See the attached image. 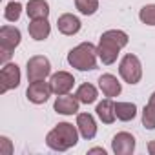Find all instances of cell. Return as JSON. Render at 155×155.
Instances as JSON below:
<instances>
[{"mask_svg": "<svg viewBox=\"0 0 155 155\" xmlns=\"http://www.w3.org/2000/svg\"><path fill=\"white\" fill-rule=\"evenodd\" d=\"M119 73H120L124 82H128L131 86L139 84L140 79H142V64H140L139 57L131 55V53L124 55L122 60H120V64H119Z\"/></svg>", "mask_w": 155, "mask_h": 155, "instance_id": "obj_5", "label": "cell"}, {"mask_svg": "<svg viewBox=\"0 0 155 155\" xmlns=\"http://www.w3.org/2000/svg\"><path fill=\"white\" fill-rule=\"evenodd\" d=\"M115 115L119 120L122 122H128V120H133L135 115H137V106L133 102H117L115 104Z\"/></svg>", "mask_w": 155, "mask_h": 155, "instance_id": "obj_18", "label": "cell"}, {"mask_svg": "<svg viewBox=\"0 0 155 155\" xmlns=\"http://www.w3.org/2000/svg\"><path fill=\"white\" fill-rule=\"evenodd\" d=\"M49 86H51V91L58 97V95H68L73 86H75V79L73 75L68 73V71H57L51 75L49 79Z\"/></svg>", "mask_w": 155, "mask_h": 155, "instance_id": "obj_8", "label": "cell"}, {"mask_svg": "<svg viewBox=\"0 0 155 155\" xmlns=\"http://www.w3.org/2000/svg\"><path fill=\"white\" fill-rule=\"evenodd\" d=\"M51 93H53V91H51V86H49V82H46V81L29 82V86H28V90H26V97H28V101L33 102V104H44V102L49 99Z\"/></svg>", "mask_w": 155, "mask_h": 155, "instance_id": "obj_9", "label": "cell"}, {"mask_svg": "<svg viewBox=\"0 0 155 155\" xmlns=\"http://www.w3.org/2000/svg\"><path fill=\"white\" fill-rule=\"evenodd\" d=\"M111 150L115 155H131L135 151V137L128 131H119L111 140Z\"/></svg>", "mask_w": 155, "mask_h": 155, "instance_id": "obj_10", "label": "cell"}, {"mask_svg": "<svg viewBox=\"0 0 155 155\" xmlns=\"http://www.w3.org/2000/svg\"><path fill=\"white\" fill-rule=\"evenodd\" d=\"M28 31H29V37L33 40H46L51 33V26L48 22V18H37V20H31L29 26H28Z\"/></svg>", "mask_w": 155, "mask_h": 155, "instance_id": "obj_15", "label": "cell"}, {"mask_svg": "<svg viewBox=\"0 0 155 155\" xmlns=\"http://www.w3.org/2000/svg\"><path fill=\"white\" fill-rule=\"evenodd\" d=\"M99 88H101V91H102L106 97H110V99L119 97L120 91H122V86H120L119 79H117L115 75H111V73H104V75L99 77Z\"/></svg>", "mask_w": 155, "mask_h": 155, "instance_id": "obj_14", "label": "cell"}, {"mask_svg": "<svg viewBox=\"0 0 155 155\" xmlns=\"http://www.w3.org/2000/svg\"><path fill=\"white\" fill-rule=\"evenodd\" d=\"M97 48L91 42H81L68 53V64L79 71H91L97 68Z\"/></svg>", "mask_w": 155, "mask_h": 155, "instance_id": "obj_3", "label": "cell"}, {"mask_svg": "<svg viewBox=\"0 0 155 155\" xmlns=\"http://www.w3.org/2000/svg\"><path fill=\"white\" fill-rule=\"evenodd\" d=\"M0 153H13V146H11V140L8 137H0Z\"/></svg>", "mask_w": 155, "mask_h": 155, "instance_id": "obj_24", "label": "cell"}, {"mask_svg": "<svg viewBox=\"0 0 155 155\" xmlns=\"http://www.w3.org/2000/svg\"><path fill=\"white\" fill-rule=\"evenodd\" d=\"M57 28H58V31H60L62 35L71 37V35H77V33L81 31L82 22L79 20V17H75V15H71V13H64V15L58 17Z\"/></svg>", "mask_w": 155, "mask_h": 155, "instance_id": "obj_13", "label": "cell"}, {"mask_svg": "<svg viewBox=\"0 0 155 155\" xmlns=\"http://www.w3.org/2000/svg\"><path fill=\"white\" fill-rule=\"evenodd\" d=\"M130 42L128 35L120 29H108L101 35V42L97 46V53L102 64L111 66L113 62H117V57L120 53L122 48H126Z\"/></svg>", "mask_w": 155, "mask_h": 155, "instance_id": "obj_1", "label": "cell"}, {"mask_svg": "<svg viewBox=\"0 0 155 155\" xmlns=\"http://www.w3.org/2000/svg\"><path fill=\"white\" fill-rule=\"evenodd\" d=\"M142 126L146 130H155V106L146 104L142 110Z\"/></svg>", "mask_w": 155, "mask_h": 155, "instance_id": "obj_23", "label": "cell"}, {"mask_svg": "<svg viewBox=\"0 0 155 155\" xmlns=\"http://www.w3.org/2000/svg\"><path fill=\"white\" fill-rule=\"evenodd\" d=\"M20 40H22V35H20L18 28H15V26L0 28V62H2V66L9 62V58L13 57V51L20 44Z\"/></svg>", "mask_w": 155, "mask_h": 155, "instance_id": "obj_4", "label": "cell"}, {"mask_svg": "<svg viewBox=\"0 0 155 155\" xmlns=\"http://www.w3.org/2000/svg\"><path fill=\"white\" fill-rule=\"evenodd\" d=\"M20 15H22V4L20 2H9L8 6H6V9H4V18L8 20V22H17L18 18H20Z\"/></svg>", "mask_w": 155, "mask_h": 155, "instance_id": "obj_21", "label": "cell"}, {"mask_svg": "<svg viewBox=\"0 0 155 155\" xmlns=\"http://www.w3.org/2000/svg\"><path fill=\"white\" fill-rule=\"evenodd\" d=\"M77 128L82 139L91 140L97 135V122L91 113H77Z\"/></svg>", "mask_w": 155, "mask_h": 155, "instance_id": "obj_12", "label": "cell"}, {"mask_svg": "<svg viewBox=\"0 0 155 155\" xmlns=\"http://www.w3.org/2000/svg\"><path fill=\"white\" fill-rule=\"evenodd\" d=\"M88 153H102V155H106V150L104 148H91V150H88Z\"/></svg>", "mask_w": 155, "mask_h": 155, "instance_id": "obj_26", "label": "cell"}, {"mask_svg": "<svg viewBox=\"0 0 155 155\" xmlns=\"http://www.w3.org/2000/svg\"><path fill=\"white\" fill-rule=\"evenodd\" d=\"M139 20L146 26H155V4H148L139 11Z\"/></svg>", "mask_w": 155, "mask_h": 155, "instance_id": "obj_22", "label": "cell"}, {"mask_svg": "<svg viewBox=\"0 0 155 155\" xmlns=\"http://www.w3.org/2000/svg\"><path fill=\"white\" fill-rule=\"evenodd\" d=\"M79 106H81V101L73 97V95H58L55 104H53V110L60 115H75L79 113Z\"/></svg>", "mask_w": 155, "mask_h": 155, "instance_id": "obj_11", "label": "cell"}, {"mask_svg": "<svg viewBox=\"0 0 155 155\" xmlns=\"http://www.w3.org/2000/svg\"><path fill=\"white\" fill-rule=\"evenodd\" d=\"M75 97L81 101V104H93L97 101V88L93 84H90V82L81 84L79 90H77V93H75Z\"/></svg>", "mask_w": 155, "mask_h": 155, "instance_id": "obj_19", "label": "cell"}, {"mask_svg": "<svg viewBox=\"0 0 155 155\" xmlns=\"http://www.w3.org/2000/svg\"><path fill=\"white\" fill-rule=\"evenodd\" d=\"M26 13L31 20L37 18H48L49 17V4L46 0H29L26 4Z\"/></svg>", "mask_w": 155, "mask_h": 155, "instance_id": "obj_16", "label": "cell"}, {"mask_svg": "<svg viewBox=\"0 0 155 155\" xmlns=\"http://www.w3.org/2000/svg\"><path fill=\"white\" fill-rule=\"evenodd\" d=\"M20 68L13 62H8L2 66L0 71V93H8L9 90H15L20 86Z\"/></svg>", "mask_w": 155, "mask_h": 155, "instance_id": "obj_7", "label": "cell"}, {"mask_svg": "<svg viewBox=\"0 0 155 155\" xmlns=\"http://www.w3.org/2000/svg\"><path fill=\"white\" fill-rule=\"evenodd\" d=\"M95 111H97V117H99L104 124H113L115 119H117V115H115V102H113L110 97L104 99L102 102H99Z\"/></svg>", "mask_w": 155, "mask_h": 155, "instance_id": "obj_17", "label": "cell"}, {"mask_svg": "<svg viewBox=\"0 0 155 155\" xmlns=\"http://www.w3.org/2000/svg\"><path fill=\"white\" fill-rule=\"evenodd\" d=\"M75 8L79 9L82 15L90 17V15H95L97 9H99V0H75Z\"/></svg>", "mask_w": 155, "mask_h": 155, "instance_id": "obj_20", "label": "cell"}, {"mask_svg": "<svg viewBox=\"0 0 155 155\" xmlns=\"http://www.w3.org/2000/svg\"><path fill=\"white\" fill-rule=\"evenodd\" d=\"M79 128L69 124V122H58L48 135L46 144L53 151H68L69 148L77 146L79 142Z\"/></svg>", "mask_w": 155, "mask_h": 155, "instance_id": "obj_2", "label": "cell"}, {"mask_svg": "<svg viewBox=\"0 0 155 155\" xmlns=\"http://www.w3.org/2000/svg\"><path fill=\"white\" fill-rule=\"evenodd\" d=\"M148 104H151V106H155V91L150 95V101H148Z\"/></svg>", "mask_w": 155, "mask_h": 155, "instance_id": "obj_27", "label": "cell"}, {"mask_svg": "<svg viewBox=\"0 0 155 155\" xmlns=\"http://www.w3.org/2000/svg\"><path fill=\"white\" fill-rule=\"evenodd\" d=\"M51 75V62L44 55H35L28 60V81H46V77Z\"/></svg>", "mask_w": 155, "mask_h": 155, "instance_id": "obj_6", "label": "cell"}, {"mask_svg": "<svg viewBox=\"0 0 155 155\" xmlns=\"http://www.w3.org/2000/svg\"><path fill=\"white\" fill-rule=\"evenodd\" d=\"M148 153L150 155H155V140H150L148 142Z\"/></svg>", "mask_w": 155, "mask_h": 155, "instance_id": "obj_25", "label": "cell"}]
</instances>
